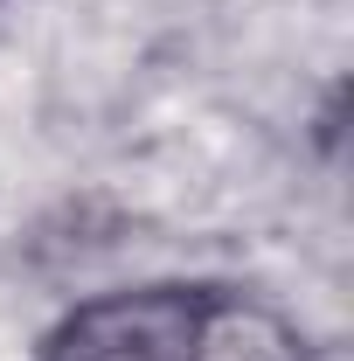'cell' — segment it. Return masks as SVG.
<instances>
[{
	"label": "cell",
	"mask_w": 354,
	"mask_h": 361,
	"mask_svg": "<svg viewBox=\"0 0 354 361\" xmlns=\"http://www.w3.org/2000/svg\"><path fill=\"white\" fill-rule=\"evenodd\" d=\"M35 361H319V348L264 292L216 278H146L56 313Z\"/></svg>",
	"instance_id": "cell-1"
}]
</instances>
